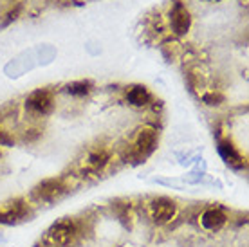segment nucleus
Instances as JSON below:
<instances>
[{
    "label": "nucleus",
    "instance_id": "9",
    "mask_svg": "<svg viewBox=\"0 0 249 247\" xmlns=\"http://www.w3.org/2000/svg\"><path fill=\"white\" fill-rule=\"evenodd\" d=\"M200 222H202V228H206L208 231H218L226 224V215L220 210H208L202 213Z\"/></svg>",
    "mask_w": 249,
    "mask_h": 247
},
{
    "label": "nucleus",
    "instance_id": "2",
    "mask_svg": "<svg viewBox=\"0 0 249 247\" xmlns=\"http://www.w3.org/2000/svg\"><path fill=\"white\" fill-rule=\"evenodd\" d=\"M65 192V184L62 179H45L33 190V197L36 200H44V202H51L58 198Z\"/></svg>",
    "mask_w": 249,
    "mask_h": 247
},
{
    "label": "nucleus",
    "instance_id": "3",
    "mask_svg": "<svg viewBox=\"0 0 249 247\" xmlns=\"http://www.w3.org/2000/svg\"><path fill=\"white\" fill-rule=\"evenodd\" d=\"M76 233H78V226L74 220H60L51 228V238L58 246H69L74 240Z\"/></svg>",
    "mask_w": 249,
    "mask_h": 247
},
{
    "label": "nucleus",
    "instance_id": "6",
    "mask_svg": "<svg viewBox=\"0 0 249 247\" xmlns=\"http://www.w3.org/2000/svg\"><path fill=\"white\" fill-rule=\"evenodd\" d=\"M190 25H192V15L186 7L182 6L181 2H177L172 9V27H174L175 35H186L190 31Z\"/></svg>",
    "mask_w": 249,
    "mask_h": 247
},
{
    "label": "nucleus",
    "instance_id": "1",
    "mask_svg": "<svg viewBox=\"0 0 249 247\" xmlns=\"http://www.w3.org/2000/svg\"><path fill=\"white\" fill-rule=\"evenodd\" d=\"M157 144V132L154 128H141L139 130V134L136 137V142H134V150H132V154L136 159L139 161H143L146 159L154 148H156Z\"/></svg>",
    "mask_w": 249,
    "mask_h": 247
},
{
    "label": "nucleus",
    "instance_id": "12",
    "mask_svg": "<svg viewBox=\"0 0 249 247\" xmlns=\"http://www.w3.org/2000/svg\"><path fill=\"white\" fill-rule=\"evenodd\" d=\"M90 90V83L89 81H74L67 87V92L72 96H85Z\"/></svg>",
    "mask_w": 249,
    "mask_h": 247
},
{
    "label": "nucleus",
    "instance_id": "11",
    "mask_svg": "<svg viewBox=\"0 0 249 247\" xmlns=\"http://www.w3.org/2000/svg\"><path fill=\"white\" fill-rule=\"evenodd\" d=\"M108 154L107 152H103V150H100V152H94V154L89 155V168L92 170V172H100V170H103V168L108 164Z\"/></svg>",
    "mask_w": 249,
    "mask_h": 247
},
{
    "label": "nucleus",
    "instance_id": "4",
    "mask_svg": "<svg viewBox=\"0 0 249 247\" xmlns=\"http://www.w3.org/2000/svg\"><path fill=\"white\" fill-rule=\"evenodd\" d=\"M150 213H152V218H154L157 224H166L175 216L177 206H175L174 200H170V198H166V197H161V198H157V200H154Z\"/></svg>",
    "mask_w": 249,
    "mask_h": 247
},
{
    "label": "nucleus",
    "instance_id": "14",
    "mask_svg": "<svg viewBox=\"0 0 249 247\" xmlns=\"http://www.w3.org/2000/svg\"><path fill=\"white\" fill-rule=\"evenodd\" d=\"M13 137L7 134V132H4V130H0V146H11L13 144Z\"/></svg>",
    "mask_w": 249,
    "mask_h": 247
},
{
    "label": "nucleus",
    "instance_id": "7",
    "mask_svg": "<svg viewBox=\"0 0 249 247\" xmlns=\"http://www.w3.org/2000/svg\"><path fill=\"white\" fill-rule=\"evenodd\" d=\"M27 215V208L22 200H15L6 208H0V222H15Z\"/></svg>",
    "mask_w": 249,
    "mask_h": 247
},
{
    "label": "nucleus",
    "instance_id": "8",
    "mask_svg": "<svg viewBox=\"0 0 249 247\" xmlns=\"http://www.w3.org/2000/svg\"><path fill=\"white\" fill-rule=\"evenodd\" d=\"M218 152H220V155L224 157L226 161L230 162L231 166L235 168H242L246 162H244L242 155L238 154V150L233 146V142L228 141V139H220L218 141Z\"/></svg>",
    "mask_w": 249,
    "mask_h": 247
},
{
    "label": "nucleus",
    "instance_id": "5",
    "mask_svg": "<svg viewBox=\"0 0 249 247\" xmlns=\"http://www.w3.org/2000/svg\"><path fill=\"white\" fill-rule=\"evenodd\" d=\"M27 105L31 106L35 112H38V114H49V112L53 110V106H54L53 92H51V90H45V88L35 90V92L27 98Z\"/></svg>",
    "mask_w": 249,
    "mask_h": 247
},
{
    "label": "nucleus",
    "instance_id": "10",
    "mask_svg": "<svg viewBox=\"0 0 249 247\" xmlns=\"http://www.w3.org/2000/svg\"><path fill=\"white\" fill-rule=\"evenodd\" d=\"M126 99H128V103L134 106H144L148 105L150 101V92L148 88L143 85H134L130 87L128 90H126Z\"/></svg>",
    "mask_w": 249,
    "mask_h": 247
},
{
    "label": "nucleus",
    "instance_id": "13",
    "mask_svg": "<svg viewBox=\"0 0 249 247\" xmlns=\"http://www.w3.org/2000/svg\"><path fill=\"white\" fill-rule=\"evenodd\" d=\"M202 99H204L208 105H220L222 96H220V94H215V92H208V94L202 96Z\"/></svg>",
    "mask_w": 249,
    "mask_h": 247
},
{
    "label": "nucleus",
    "instance_id": "15",
    "mask_svg": "<svg viewBox=\"0 0 249 247\" xmlns=\"http://www.w3.org/2000/svg\"><path fill=\"white\" fill-rule=\"evenodd\" d=\"M213 2H217V0H213Z\"/></svg>",
    "mask_w": 249,
    "mask_h": 247
}]
</instances>
